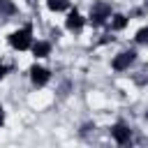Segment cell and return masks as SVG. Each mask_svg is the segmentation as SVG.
<instances>
[{
    "label": "cell",
    "mask_w": 148,
    "mask_h": 148,
    "mask_svg": "<svg viewBox=\"0 0 148 148\" xmlns=\"http://www.w3.org/2000/svg\"><path fill=\"white\" fill-rule=\"evenodd\" d=\"M7 42H9V46H12L14 51H30V46H32V42H35V37H32V25L25 23V25H21L18 30L9 32Z\"/></svg>",
    "instance_id": "cell-1"
},
{
    "label": "cell",
    "mask_w": 148,
    "mask_h": 148,
    "mask_svg": "<svg viewBox=\"0 0 148 148\" xmlns=\"http://www.w3.org/2000/svg\"><path fill=\"white\" fill-rule=\"evenodd\" d=\"M111 14H113L111 2H106V0H97V2H92L90 12H88V23H90L92 28H102L104 23H109Z\"/></svg>",
    "instance_id": "cell-2"
},
{
    "label": "cell",
    "mask_w": 148,
    "mask_h": 148,
    "mask_svg": "<svg viewBox=\"0 0 148 148\" xmlns=\"http://www.w3.org/2000/svg\"><path fill=\"white\" fill-rule=\"evenodd\" d=\"M134 60H136V51H134V49H125V51H120L118 56H113L111 69H113V72H127V69L134 65Z\"/></svg>",
    "instance_id": "cell-3"
},
{
    "label": "cell",
    "mask_w": 148,
    "mask_h": 148,
    "mask_svg": "<svg viewBox=\"0 0 148 148\" xmlns=\"http://www.w3.org/2000/svg\"><path fill=\"white\" fill-rule=\"evenodd\" d=\"M28 76H30V81H32L35 88H44V86L51 81V69H49V67H42V65L35 62V65L28 69Z\"/></svg>",
    "instance_id": "cell-4"
},
{
    "label": "cell",
    "mask_w": 148,
    "mask_h": 148,
    "mask_svg": "<svg viewBox=\"0 0 148 148\" xmlns=\"http://www.w3.org/2000/svg\"><path fill=\"white\" fill-rule=\"evenodd\" d=\"M109 132H111V136H113V141L118 146H127L132 141V130H130L127 123H116V125H111Z\"/></svg>",
    "instance_id": "cell-5"
},
{
    "label": "cell",
    "mask_w": 148,
    "mask_h": 148,
    "mask_svg": "<svg viewBox=\"0 0 148 148\" xmlns=\"http://www.w3.org/2000/svg\"><path fill=\"white\" fill-rule=\"evenodd\" d=\"M65 28L76 35V32H81V30L86 28V18H83L76 9H69V12H67V18H65Z\"/></svg>",
    "instance_id": "cell-6"
},
{
    "label": "cell",
    "mask_w": 148,
    "mask_h": 148,
    "mask_svg": "<svg viewBox=\"0 0 148 148\" xmlns=\"http://www.w3.org/2000/svg\"><path fill=\"white\" fill-rule=\"evenodd\" d=\"M30 51H32V56H35L37 60H39V58H49V56H51V42H46V39H37V42H32Z\"/></svg>",
    "instance_id": "cell-7"
},
{
    "label": "cell",
    "mask_w": 148,
    "mask_h": 148,
    "mask_svg": "<svg viewBox=\"0 0 148 148\" xmlns=\"http://www.w3.org/2000/svg\"><path fill=\"white\" fill-rule=\"evenodd\" d=\"M127 23H130V16H125V14H111V18H109V28H111V32H123L125 28H127Z\"/></svg>",
    "instance_id": "cell-8"
},
{
    "label": "cell",
    "mask_w": 148,
    "mask_h": 148,
    "mask_svg": "<svg viewBox=\"0 0 148 148\" xmlns=\"http://www.w3.org/2000/svg\"><path fill=\"white\" fill-rule=\"evenodd\" d=\"M49 12H67L69 9V0H46Z\"/></svg>",
    "instance_id": "cell-9"
},
{
    "label": "cell",
    "mask_w": 148,
    "mask_h": 148,
    "mask_svg": "<svg viewBox=\"0 0 148 148\" xmlns=\"http://www.w3.org/2000/svg\"><path fill=\"white\" fill-rule=\"evenodd\" d=\"M18 9L12 0H0V16H14Z\"/></svg>",
    "instance_id": "cell-10"
},
{
    "label": "cell",
    "mask_w": 148,
    "mask_h": 148,
    "mask_svg": "<svg viewBox=\"0 0 148 148\" xmlns=\"http://www.w3.org/2000/svg\"><path fill=\"white\" fill-rule=\"evenodd\" d=\"M134 42H136L139 46H148V25H143V28H139V30H136Z\"/></svg>",
    "instance_id": "cell-11"
},
{
    "label": "cell",
    "mask_w": 148,
    "mask_h": 148,
    "mask_svg": "<svg viewBox=\"0 0 148 148\" xmlns=\"http://www.w3.org/2000/svg\"><path fill=\"white\" fill-rule=\"evenodd\" d=\"M7 72H9V67H7V65H5L2 60H0V81H2L5 76H7Z\"/></svg>",
    "instance_id": "cell-12"
},
{
    "label": "cell",
    "mask_w": 148,
    "mask_h": 148,
    "mask_svg": "<svg viewBox=\"0 0 148 148\" xmlns=\"http://www.w3.org/2000/svg\"><path fill=\"white\" fill-rule=\"evenodd\" d=\"M2 125H5V109L0 106V127H2Z\"/></svg>",
    "instance_id": "cell-13"
},
{
    "label": "cell",
    "mask_w": 148,
    "mask_h": 148,
    "mask_svg": "<svg viewBox=\"0 0 148 148\" xmlns=\"http://www.w3.org/2000/svg\"><path fill=\"white\" fill-rule=\"evenodd\" d=\"M146 120H148V111H146Z\"/></svg>",
    "instance_id": "cell-14"
},
{
    "label": "cell",
    "mask_w": 148,
    "mask_h": 148,
    "mask_svg": "<svg viewBox=\"0 0 148 148\" xmlns=\"http://www.w3.org/2000/svg\"><path fill=\"white\" fill-rule=\"evenodd\" d=\"M28 2H32V0H28Z\"/></svg>",
    "instance_id": "cell-15"
}]
</instances>
